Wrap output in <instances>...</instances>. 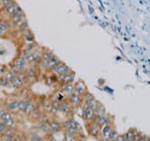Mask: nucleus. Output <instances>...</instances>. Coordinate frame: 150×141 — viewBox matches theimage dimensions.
<instances>
[{
    "label": "nucleus",
    "instance_id": "nucleus-16",
    "mask_svg": "<svg viewBox=\"0 0 150 141\" xmlns=\"http://www.w3.org/2000/svg\"><path fill=\"white\" fill-rule=\"evenodd\" d=\"M75 86V92H77L79 95H81V96H84L85 94L88 92V88L87 86H86V83H85L83 80H77V81L74 83Z\"/></svg>",
    "mask_w": 150,
    "mask_h": 141
},
{
    "label": "nucleus",
    "instance_id": "nucleus-46",
    "mask_svg": "<svg viewBox=\"0 0 150 141\" xmlns=\"http://www.w3.org/2000/svg\"><path fill=\"white\" fill-rule=\"evenodd\" d=\"M4 112H6V109H4V108H0V119L2 118V116L4 114Z\"/></svg>",
    "mask_w": 150,
    "mask_h": 141
},
{
    "label": "nucleus",
    "instance_id": "nucleus-39",
    "mask_svg": "<svg viewBox=\"0 0 150 141\" xmlns=\"http://www.w3.org/2000/svg\"><path fill=\"white\" fill-rule=\"evenodd\" d=\"M118 135H119V134L117 133V130H116V129L114 128L112 130V133H110V140H114V139H116Z\"/></svg>",
    "mask_w": 150,
    "mask_h": 141
},
{
    "label": "nucleus",
    "instance_id": "nucleus-34",
    "mask_svg": "<svg viewBox=\"0 0 150 141\" xmlns=\"http://www.w3.org/2000/svg\"><path fill=\"white\" fill-rule=\"evenodd\" d=\"M63 140L64 141H78L77 137H74V136H71L69 134L63 132Z\"/></svg>",
    "mask_w": 150,
    "mask_h": 141
},
{
    "label": "nucleus",
    "instance_id": "nucleus-49",
    "mask_svg": "<svg viewBox=\"0 0 150 141\" xmlns=\"http://www.w3.org/2000/svg\"><path fill=\"white\" fill-rule=\"evenodd\" d=\"M148 141H150V139H148Z\"/></svg>",
    "mask_w": 150,
    "mask_h": 141
},
{
    "label": "nucleus",
    "instance_id": "nucleus-31",
    "mask_svg": "<svg viewBox=\"0 0 150 141\" xmlns=\"http://www.w3.org/2000/svg\"><path fill=\"white\" fill-rule=\"evenodd\" d=\"M11 86V82L6 79V77L4 75H1L0 76V88H6V87H9Z\"/></svg>",
    "mask_w": 150,
    "mask_h": 141
},
{
    "label": "nucleus",
    "instance_id": "nucleus-50",
    "mask_svg": "<svg viewBox=\"0 0 150 141\" xmlns=\"http://www.w3.org/2000/svg\"><path fill=\"white\" fill-rule=\"evenodd\" d=\"M0 76H1V74H0Z\"/></svg>",
    "mask_w": 150,
    "mask_h": 141
},
{
    "label": "nucleus",
    "instance_id": "nucleus-6",
    "mask_svg": "<svg viewBox=\"0 0 150 141\" xmlns=\"http://www.w3.org/2000/svg\"><path fill=\"white\" fill-rule=\"evenodd\" d=\"M62 126H63V130L69 129V128H75V129H77L78 132H83L81 125L74 119V118H72V116L67 118L64 121H62Z\"/></svg>",
    "mask_w": 150,
    "mask_h": 141
},
{
    "label": "nucleus",
    "instance_id": "nucleus-48",
    "mask_svg": "<svg viewBox=\"0 0 150 141\" xmlns=\"http://www.w3.org/2000/svg\"><path fill=\"white\" fill-rule=\"evenodd\" d=\"M125 141H132V140H125Z\"/></svg>",
    "mask_w": 150,
    "mask_h": 141
},
{
    "label": "nucleus",
    "instance_id": "nucleus-45",
    "mask_svg": "<svg viewBox=\"0 0 150 141\" xmlns=\"http://www.w3.org/2000/svg\"><path fill=\"white\" fill-rule=\"evenodd\" d=\"M148 139H149V137H147V136H145V135H142V138L139 139V141H148Z\"/></svg>",
    "mask_w": 150,
    "mask_h": 141
},
{
    "label": "nucleus",
    "instance_id": "nucleus-20",
    "mask_svg": "<svg viewBox=\"0 0 150 141\" xmlns=\"http://www.w3.org/2000/svg\"><path fill=\"white\" fill-rule=\"evenodd\" d=\"M25 86H26L25 82L23 81L18 76H16L15 78L11 81V87H12L13 89H15V90H21V89H22L23 87H25Z\"/></svg>",
    "mask_w": 150,
    "mask_h": 141
},
{
    "label": "nucleus",
    "instance_id": "nucleus-29",
    "mask_svg": "<svg viewBox=\"0 0 150 141\" xmlns=\"http://www.w3.org/2000/svg\"><path fill=\"white\" fill-rule=\"evenodd\" d=\"M26 104H27V100H24V98H19V100H18V109H17V112H19V113H24V112H25Z\"/></svg>",
    "mask_w": 150,
    "mask_h": 141
},
{
    "label": "nucleus",
    "instance_id": "nucleus-25",
    "mask_svg": "<svg viewBox=\"0 0 150 141\" xmlns=\"http://www.w3.org/2000/svg\"><path fill=\"white\" fill-rule=\"evenodd\" d=\"M64 64H66V63L62 62V61L60 60L59 62L57 63L56 65H55V66L53 67V69H50V72L54 73V74H56L57 76L60 75V74H61V72H62V69H63V66H64Z\"/></svg>",
    "mask_w": 150,
    "mask_h": 141
},
{
    "label": "nucleus",
    "instance_id": "nucleus-33",
    "mask_svg": "<svg viewBox=\"0 0 150 141\" xmlns=\"http://www.w3.org/2000/svg\"><path fill=\"white\" fill-rule=\"evenodd\" d=\"M9 69H11V71H12L13 73H14V74H15V75H18L19 73L22 72V69H19L18 66L17 65H15V64H14V63H11V64H10V66H9Z\"/></svg>",
    "mask_w": 150,
    "mask_h": 141
},
{
    "label": "nucleus",
    "instance_id": "nucleus-38",
    "mask_svg": "<svg viewBox=\"0 0 150 141\" xmlns=\"http://www.w3.org/2000/svg\"><path fill=\"white\" fill-rule=\"evenodd\" d=\"M4 124H6L8 127H16L15 119H11V120H8V121H4Z\"/></svg>",
    "mask_w": 150,
    "mask_h": 141
},
{
    "label": "nucleus",
    "instance_id": "nucleus-41",
    "mask_svg": "<svg viewBox=\"0 0 150 141\" xmlns=\"http://www.w3.org/2000/svg\"><path fill=\"white\" fill-rule=\"evenodd\" d=\"M6 128H8V126L4 123H0V135H3L4 132L6 130Z\"/></svg>",
    "mask_w": 150,
    "mask_h": 141
},
{
    "label": "nucleus",
    "instance_id": "nucleus-5",
    "mask_svg": "<svg viewBox=\"0 0 150 141\" xmlns=\"http://www.w3.org/2000/svg\"><path fill=\"white\" fill-rule=\"evenodd\" d=\"M68 102L71 104V106L74 108V109H77V108H81V104H83V96L79 95L77 92H73L72 94L68 95Z\"/></svg>",
    "mask_w": 150,
    "mask_h": 141
},
{
    "label": "nucleus",
    "instance_id": "nucleus-32",
    "mask_svg": "<svg viewBox=\"0 0 150 141\" xmlns=\"http://www.w3.org/2000/svg\"><path fill=\"white\" fill-rule=\"evenodd\" d=\"M134 137H135L134 129H129L128 132L125 133V140H132V141H134Z\"/></svg>",
    "mask_w": 150,
    "mask_h": 141
},
{
    "label": "nucleus",
    "instance_id": "nucleus-35",
    "mask_svg": "<svg viewBox=\"0 0 150 141\" xmlns=\"http://www.w3.org/2000/svg\"><path fill=\"white\" fill-rule=\"evenodd\" d=\"M63 132L67 133V134H69V135H71V136H74V137H77V136L79 135V133H81V132H78L77 129H75V128L66 129V130H63Z\"/></svg>",
    "mask_w": 150,
    "mask_h": 141
},
{
    "label": "nucleus",
    "instance_id": "nucleus-30",
    "mask_svg": "<svg viewBox=\"0 0 150 141\" xmlns=\"http://www.w3.org/2000/svg\"><path fill=\"white\" fill-rule=\"evenodd\" d=\"M59 61H60L59 58H58L56 55H54V56L50 59V62H48V71H50V69H53L54 66L56 65V64L59 62Z\"/></svg>",
    "mask_w": 150,
    "mask_h": 141
},
{
    "label": "nucleus",
    "instance_id": "nucleus-24",
    "mask_svg": "<svg viewBox=\"0 0 150 141\" xmlns=\"http://www.w3.org/2000/svg\"><path fill=\"white\" fill-rule=\"evenodd\" d=\"M23 39H24V41L26 43H32V42H35V34H33V32L28 29L27 31L23 34Z\"/></svg>",
    "mask_w": 150,
    "mask_h": 141
},
{
    "label": "nucleus",
    "instance_id": "nucleus-4",
    "mask_svg": "<svg viewBox=\"0 0 150 141\" xmlns=\"http://www.w3.org/2000/svg\"><path fill=\"white\" fill-rule=\"evenodd\" d=\"M40 66L39 65H29L26 69L27 72V76H28L29 83H33L37 81L39 78V72H40Z\"/></svg>",
    "mask_w": 150,
    "mask_h": 141
},
{
    "label": "nucleus",
    "instance_id": "nucleus-42",
    "mask_svg": "<svg viewBox=\"0 0 150 141\" xmlns=\"http://www.w3.org/2000/svg\"><path fill=\"white\" fill-rule=\"evenodd\" d=\"M0 1H1V4L3 6V8H6V6H9L10 3H12L15 0H0Z\"/></svg>",
    "mask_w": 150,
    "mask_h": 141
},
{
    "label": "nucleus",
    "instance_id": "nucleus-36",
    "mask_svg": "<svg viewBox=\"0 0 150 141\" xmlns=\"http://www.w3.org/2000/svg\"><path fill=\"white\" fill-rule=\"evenodd\" d=\"M4 76H6V79H8V80H9L10 82H11L17 75H15V74H14V73H13L12 71H11V69H9V71H8V72H6V74H4Z\"/></svg>",
    "mask_w": 150,
    "mask_h": 141
},
{
    "label": "nucleus",
    "instance_id": "nucleus-12",
    "mask_svg": "<svg viewBox=\"0 0 150 141\" xmlns=\"http://www.w3.org/2000/svg\"><path fill=\"white\" fill-rule=\"evenodd\" d=\"M96 121L102 127V126L106 125V124H114V116H110V113H106V114H104L102 116L96 118Z\"/></svg>",
    "mask_w": 150,
    "mask_h": 141
},
{
    "label": "nucleus",
    "instance_id": "nucleus-7",
    "mask_svg": "<svg viewBox=\"0 0 150 141\" xmlns=\"http://www.w3.org/2000/svg\"><path fill=\"white\" fill-rule=\"evenodd\" d=\"M73 110H74V108L71 106V104L68 102V100H63V102H60L59 103V113L63 114L66 118L72 116Z\"/></svg>",
    "mask_w": 150,
    "mask_h": 141
},
{
    "label": "nucleus",
    "instance_id": "nucleus-18",
    "mask_svg": "<svg viewBox=\"0 0 150 141\" xmlns=\"http://www.w3.org/2000/svg\"><path fill=\"white\" fill-rule=\"evenodd\" d=\"M13 63L15 64V65H17L19 67V69H22V71H26L27 69V67L29 66V64L25 61V59L23 58L21 55H19L16 59H14V61H13Z\"/></svg>",
    "mask_w": 150,
    "mask_h": 141
},
{
    "label": "nucleus",
    "instance_id": "nucleus-21",
    "mask_svg": "<svg viewBox=\"0 0 150 141\" xmlns=\"http://www.w3.org/2000/svg\"><path fill=\"white\" fill-rule=\"evenodd\" d=\"M35 102L31 100H27V104H26V108H25V112H24V114L27 116H30V114L32 113V111L35 110Z\"/></svg>",
    "mask_w": 150,
    "mask_h": 141
},
{
    "label": "nucleus",
    "instance_id": "nucleus-47",
    "mask_svg": "<svg viewBox=\"0 0 150 141\" xmlns=\"http://www.w3.org/2000/svg\"><path fill=\"white\" fill-rule=\"evenodd\" d=\"M2 10H3V6L1 4V1H0V13L2 12Z\"/></svg>",
    "mask_w": 150,
    "mask_h": 141
},
{
    "label": "nucleus",
    "instance_id": "nucleus-40",
    "mask_svg": "<svg viewBox=\"0 0 150 141\" xmlns=\"http://www.w3.org/2000/svg\"><path fill=\"white\" fill-rule=\"evenodd\" d=\"M77 139H78V141H87V136L85 135L83 132H81L79 135L77 136Z\"/></svg>",
    "mask_w": 150,
    "mask_h": 141
},
{
    "label": "nucleus",
    "instance_id": "nucleus-17",
    "mask_svg": "<svg viewBox=\"0 0 150 141\" xmlns=\"http://www.w3.org/2000/svg\"><path fill=\"white\" fill-rule=\"evenodd\" d=\"M59 90L63 92L67 95H70L75 91V86L74 83H60Z\"/></svg>",
    "mask_w": 150,
    "mask_h": 141
},
{
    "label": "nucleus",
    "instance_id": "nucleus-8",
    "mask_svg": "<svg viewBox=\"0 0 150 141\" xmlns=\"http://www.w3.org/2000/svg\"><path fill=\"white\" fill-rule=\"evenodd\" d=\"M48 123H50V134L57 135V134H60V133L63 132L62 122H60L59 120H57L56 118H52Z\"/></svg>",
    "mask_w": 150,
    "mask_h": 141
},
{
    "label": "nucleus",
    "instance_id": "nucleus-15",
    "mask_svg": "<svg viewBox=\"0 0 150 141\" xmlns=\"http://www.w3.org/2000/svg\"><path fill=\"white\" fill-rule=\"evenodd\" d=\"M37 129L40 133H42L43 135H48L50 134V123L48 122H44V121H38L37 125H35Z\"/></svg>",
    "mask_w": 150,
    "mask_h": 141
},
{
    "label": "nucleus",
    "instance_id": "nucleus-13",
    "mask_svg": "<svg viewBox=\"0 0 150 141\" xmlns=\"http://www.w3.org/2000/svg\"><path fill=\"white\" fill-rule=\"evenodd\" d=\"M75 79V73L70 72L68 74H63V75H58V81L60 83H73Z\"/></svg>",
    "mask_w": 150,
    "mask_h": 141
},
{
    "label": "nucleus",
    "instance_id": "nucleus-2",
    "mask_svg": "<svg viewBox=\"0 0 150 141\" xmlns=\"http://www.w3.org/2000/svg\"><path fill=\"white\" fill-rule=\"evenodd\" d=\"M54 55H55V53H54L52 50L47 49V48H44L43 49L42 58H41L40 64H39V66H40V69H42V71H45V72L48 71V62H50V59Z\"/></svg>",
    "mask_w": 150,
    "mask_h": 141
},
{
    "label": "nucleus",
    "instance_id": "nucleus-10",
    "mask_svg": "<svg viewBox=\"0 0 150 141\" xmlns=\"http://www.w3.org/2000/svg\"><path fill=\"white\" fill-rule=\"evenodd\" d=\"M3 108L6 111L10 112H17L18 109V100H14V98H9L3 102Z\"/></svg>",
    "mask_w": 150,
    "mask_h": 141
},
{
    "label": "nucleus",
    "instance_id": "nucleus-26",
    "mask_svg": "<svg viewBox=\"0 0 150 141\" xmlns=\"http://www.w3.org/2000/svg\"><path fill=\"white\" fill-rule=\"evenodd\" d=\"M38 44L35 42H32V43H26L23 47V51H28V53H31L33 50H35L38 48Z\"/></svg>",
    "mask_w": 150,
    "mask_h": 141
},
{
    "label": "nucleus",
    "instance_id": "nucleus-19",
    "mask_svg": "<svg viewBox=\"0 0 150 141\" xmlns=\"http://www.w3.org/2000/svg\"><path fill=\"white\" fill-rule=\"evenodd\" d=\"M16 28V31H17V33L21 35H23L24 33H25L27 30L29 29V24H28V20H27V18L24 19L21 24H19L17 27H15Z\"/></svg>",
    "mask_w": 150,
    "mask_h": 141
},
{
    "label": "nucleus",
    "instance_id": "nucleus-22",
    "mask_svg": "<svg viewBox=\"0 0 150 141\" xmlns=\"http://www.w3.org/2000/svg\"><path fill=\"white\" fill-rule=\"evenodd\" d=\"M17 133H18V130L16 129V127H8L3 135L6 136V137H8L10 139V141H14V138H15Z\"/></svg>",
    "mask_w": 150,
    "mask_h": 141
},
{
    "label": "nucleus",
    "instance_id": "nucleus-11",
    "mask_svg": "<svg viewBox=\"0 0 150 141\" xmlns=\"http://www.w3.org/2000/svg\"><path fill=\"white\" fill-rule=\"evenodd\" d=\"M18 8H19V6L16 3V1H13L12 3H10L9 6H6V8H3L2 12L0 13V14H3L6 18H10V17L18 10Z\"/></svg>",
    "mask_w": 150,
    "mask_h": 141
},
{
    "label": "nucleus",
    "instance_id": "nucleus-23",
    "mask_svg": "<svg viewBox=\"0 0 150 141\" xmlns=\"http://www.w3.org/2000/svg\"><path fill=\"white\" fill-rule=\"evenodd\" d=\"M28 141H46L43 136H41L39 133L31 132L28 134Z\"/></svg>",
    "mask_w": 150,
    "mask_h": 141
},
{
    "label": "nucleus",
    "instance_id": "nucleus-43",
    "mask_svg": "<svg viewBox=\"0 0 150 141\" xmlns=\"http://www.w3.org/2000/svg\"><path fill=\"white\" fill-rule=\"evenodd\" d=\"M114 140H115V141H125V135H120V134H119V135L117 136V138L114 139Z\"/></svg>",
    "mask_w": 150,
    "mask_h": 141
},
{
    "label": "nucleus",
    "instance_id": "nucleus-1",
    "mask_svg": "<svg viewBox=\"0 0 150 141\" xmlns=\"http://www.w3.org/2000/svg\"><path fill=\"white\" fill-rule=\"evenodd\" d=\"M86 129H87L88 135L92 137V138L99 139L101 136V126L97 123V121H89V122H85Z\"/></svg>",
    "mask_w": 150,
    "mask_h": 141
},
{
    "label": "nucleus",
    "instance_id": "nucleus-3",
    "mask_svg": "<svg viewBox=\"0 0 150 141\" xmlns=\"http://www.w3.org/2000/svg\"><path fill=\"white\" fill-rule=\"evenodd\" d=\"M24 19H26V15H25V13H24V11L22 10V8L19 6L18 10L10 17L9 20H10V22L12 24L13 27H17Z\"/></svg>",
    "mask_w": 150,
    "mask_h": 141
},
{
    "label": "nucleus",
    "instance_id": "nucleus-27",
    "mask_svg": "<svg viewBox=\"0 0 150 141\" xmlns=\"http://www.w3.org/2000/svg\"><path fill=\"white\" fill-rule=\"evenodd\" d=\"M107 111H106V108L104 107L103 104H101L97 107V109H96V118H98V116H104V114H106Z\"/></svg>",
    "mask_w": 150,
    "mask_h": 141
},
{
    "label": "nucleus",
    "instance_id": "nucleus-37",
    "mask_svg": "<svg viewBox=\"0 0 150 141\" xmlns=\"http://www.w3.org/2000/svg\"><path fill=\"white\" fill-rule=\"evenodd\" d=\"M99 105H100V102H99L97 98H93V100L89 103V107H90V108H92V109H94V110L97 109V107L99 106Z\"/></svg>",
    "mask_w": 150,
    "mask_h": 141
},
{
    "label": "nucleus",
    "instance_id": "nucleus-9",
    "mask_svg": "<svg viewBox=\"0 0 150 141\" xmlns=\"http://www.w3.org/2000/svg\"><path fill=\"white\" fill-rule=\"evenodd\" d=\"M81 119L85 122H89V121H94L96 120V110L90 108V107H86V108H81Z\"/></svg>",
    "mask_w": 150,
    "mask_h": 141
},
{
    "label": "nucleus",
    "instance_id": "nucleus-28",
    "mask_svg": "<svg viewBox=\"0 0 150 141\" xmlns=\"http://www.w3.org/2000/svg\"><path fill=\"white\" fill-rule=\"evenodd\" d=\"M14 141H28V134L24 132H18L16 134Z\"/></svg>",
    "mask_w": 150,
    "mask_h": 141
},
{
    "label": "nucleus",
    "instance_id": "nucleus-14",
    "mask_svg": "<svg viewBox=\"0 0 150 141\" xmlns=\"http://www.w3.org/2000/svg\"><path fill=\"white\" fill-rule=\"evenodd\" d=\"M44 112H45V111H44L43 107L40 106V105H37L35 108V110L32 111V113L30 114L29 118H30L31 120H33V121H35V122H38V121H40L41 118L43 116Z\"/></svg>",
    "mask_w": 150,
    "mask_h": 141
},
{
    "label": "nucleus",
    "instance_id": "nucleus-51",
    "mask_svg": "<svg viewBox=\"0 0 150 141\" xmlns=\"http://www.w3.org/2000/svg\"><path fill=\"white\" fill-rule=\"evenodd\" d=\"M0 136H1V135H0Z\"/></svg>",
    "mask_w": 150,
    "mask_h": 141
},
{
    "label": "nucleus",
    "instance_id": "nucleus-44",
    "mask_svg": "<svg viewBox=\"0 0 150 141\" xmlns=\"http://www.w3.org/2000/svg\"><path fill=\"white\" fill-rule=\"evenodd\" d=\"M0 141H10V139L4 135H1L0 136Z\"/></svg>",
    "mask_w": 150,
    "mask_h": 141
}]
</instances>
